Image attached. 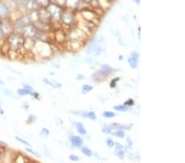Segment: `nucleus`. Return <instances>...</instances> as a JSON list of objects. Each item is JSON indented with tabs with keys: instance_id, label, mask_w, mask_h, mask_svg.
I'll list each match as a JSON object with an SVG mask.
<instances>
[{
	"instance_id": "26",
	"label": "nucleus",
	"mask_w": 185,
	"mask_h": 163,
	"mask_svg": "<svg viewBox=\"0 0 185 163\" xmlns=\"http://www.w3.org/2000/svg\"><path fill=\"white\" fill-rule=\"evenodd\" d=\"M115 111H120V112H124V111H127L129 110V107L126 106H124V105H119V106H115L114 107Z\"/></svg>"
},
{
	"instance_id": "51",
	"label": "nucleus",
	"mask_w": 185,
	"mask_h": 163,
	"mask_svg": "<svg viewBox=\"0 0 185 163\" xmlns=\"http://www.w3.org/2000/svg\"><path fill=\"white\" fill-rule=\"evenodd\" d=\"M3 115V110H2V106H1V105H0V115Z\"/></svg>"
},
{
	"instance_id": "44",
	"label": "nucleus",
	"mask_w": 185,
	"mask_h": 163,
	"mask_svg": "<svg viewBox=\"0 0 185 163\" xmlns=\"http://www.w3.org/2000/svg\"><path fill=\"white\" fill-rule=\"evenodd\" d=\"M3 93H4L5 95H7V96H11V95H12V92L10 90H8V89L3 90Z\"/></svg>"
},
{
	"instance_id": "31",
	"label": "nucleus",
	"mask_w": 185,
	"mask_h": 163,
	"mask_svg": "<svg viewBox=\"0 0 185 163\" xmlns=\"http://www.w3.org/2000/svg\"><path fill=\"white\" fill-rule=\"evenodd\" d=\"M36 116L35 115H30L28 116V118H27V120H26V123L28 124V125H30V124H32L34 123V122H35V120H36Z\"/></svg>"
},
{
	"instance_id": "27",
	"label": "nucleus",
	"mask_w": 185,
	"mask_h": 163,
	"mask_svg": "<svg viewBox=\"0 0 185 163\" xmlns=\"http://www.w3.org/2000/svg\"><path fill=\"white\" fill-rule=\"evenodd\" d=\"M82 152L85 154L87 156H92V152L91 149H89L87 147H82Z\"/></svg>"
},
{
	"instance_id": "54",
	"label": "nucleus",
	"mask_w": 185,
	"mask_h": 163,
	"mask_svg": "<svg viewBox=\"0 0 185 163\" xmlns=\"http://www.w3.org/2000/svg\"><path fill=\"white\" fill-rule=\"evenodd\" d=\"M119 59H120V60H121V59H123V55H120V58H119Z\"/></svg>"
},
{
	"instance_id": "13",
	"label": "nucleus",
	"mask_w": 185,
	"mask_h": 163,
	"mask_svg": "<svg viewBox=\"0 0 185 163\" xmlns=\"http://www.w3.org/2000/svg\"><path fill=\"white\" fill-rule=\"evenodd\" d=\"M139 61V54L137 51H133L130 53L129 58H128V62H129V66L131 69H136L138 65Z\"/></svg>"
},
{
	"instance_id": "45",
	"label": "nucleus",
	"mask_w": 185,
	"mask_h": 163,
	"mask_svg": "<svg viewBox=\"0 0 185 163\" xmlns=\"http://www.w3.org/2000/svg\"><path fill=\"white\" fill-rule=\"evenodd\" d=\"M84 78H85L84 76L82 75V74H81V73H79L77 77V80H83Z\"/></svg>"
},
{
	"instance_id": "8",
	"label": "nucleus",
	"mask_w": 185,
	"mask_h": 163,
	"mask_svg": "<svg viewBox=\"0 0 185 163\" xmlns=\"http://www.w3.org/2000/svg\"><path fill=\"white\" fill-rule=\"evenodd\" d=\"M0 27L2 29V32L4 33L5 36H8L9 34L14 31V27L12 21H10L9 18L0 20Z\"/></svg>"
},
{
	"instance_id": "24",
	"label": "nucleus",
	"mask_w": 185,
	"mask_h": 163,
	"mask_svg": "<svg viewBox=\"0 0 185 163\" xmlns=\"http://www.w3.org/2000/svg\"><path fill=\"white\" fill-rule=\"evenodd\" d=\"M115 154L118 156V157H119V158L121 159V160L124 159V155H125V152H124V149H115Z\"/></svg>"
},
{
	"instance_id": "10",
	"label": "nucleus",
	"mask_w": 185,
	"mask_h": 163,
	"mask_svg": "<svg viewBox=\"0 0 185 163\" xmlns=\"http://www.w3.org/2000/svg\"><path fill=\"white\" fill-rule=\"evenodd\" d=\"M11 9L7 2L0 0V20L9 18L11 16Z\"/></svg>"
},
{
	"instance_id": "7",
	"label": "nucleus",
	"mask_w": 185,
	"mask_h": 163,
	"mask_svg": "<svg viewBox=\"0 0 185 163\" xmlns=\"http://www.w3.org/2000/svg\"><path fill=\"white\" fill-rule=\"evenodd\" d=\"M102 51H103V50L99 44L98 40H94L87 46L86 53L87 54H93L94 56H97V55H100L102 53Z\"/></svg>"
},
{
	"instance_id": "14",
	"label": "nucleus",
	"mask_w": 185,
	"mask_h": 163,
	"mask_svg": "<svg viewBox=\"0 0 185 163\" xmlns=\"http://www.w3.org/2000/svg\"><path fill=\"white\" fill-rule=\"evenodd\" d=\"M99 73H101V75H102L103 77H108L113 73V69L110 66L107 65V64H103L101 66Z\"/></svg>"
},
{
	"instance_id": "49",
	"label": "nucleus",
	"mask_w": 185,
	"mask_h": 163,
	"mask_svg": "<svg viewBox=\"0 0 185 163\" xmlns=\"http://www.w3.org/2000/svg\"><path fill=\"white\" fill-rule=\"evenodd\" d=\"M0 146L7 147V143H5L4 142H2V141H0Z\"/></svg>"
},
{
	"instance_id": "23",
	"label": "nucleus",
	"mask_w": 185,
	"mask_h": 163,
	"mask_svg": "<svg viewBox=\"0 0 185 163\" xmlns=\"http://www.w3.org/2000/svg\"><path fill=\"white\" fill-rule=\"evenodd\" d=\"M92 90H93V87L91 85H88V84H84L82 86V92L83 94H87L88 92H90Z\"/></svg>"
},
{
	"instance_id": "40",
	"label": "nucleus",
	"mask_w": 185,
	"mask_h": 163,
	"mask_svg": "<svg viewBox=\"0 0 185 163\" xmlns=\"http://www.w3.org/2000/svg\"><path fill=\"white\" fill-rule=\"evenodd\" d=\"M5 37H6V36H5L4 33L2 32V29H1V27H0V41H2V40H4Z\"/></svg>"
},
{
	"instance_id": "37",
	"label": "nucleus",
	"mask_w": 185,
	"mask_h": 163,
	"mask_svg": "<svg viewBox=\"0 0 185 163\" xmlns=\"http://www.w3.org/2000/svg\"><path fill=\"white\" fill-rule=\"evenodd\" d=\"M26 152H28L29 153L32 154V155H34V156H40V154H38L37 152H35L33 151L32 149L30 148V147H26Z\"/></svg>"
},
{
	"instance_id": "52",
	"label": "nucleus",
	"mask_w": 185,
	"mask_h": 163,
	"mask_svg": "<svg viewBox=\"0 0 185 163\" xmlns=\"http://www.w3.org/2000/svg\"><path fill=\"white\" fill-rule=\"evenodd\" d=\"M134 2H136V3H138V4H139L141 2V0H134Z\"/></svg>"
},
{
	"instance_id": "46",
	"label": "nucleus",
	"mask_w": 185,
	"mask_h": 163,
	"mask_svg": "<svg viewBox=\"0 0 185 163\" xmlns=\"http://www.w3.org/2000/svg\"><path fill=\"white\" fill-rule=\"evenodd\" d=\"M127 142H128V145H129V147H132V146H133V142H132V140H130L129 138H127Z\"/></svg>"
},
{
	"instance_id": "1",
	"label": "nucleus",
	"mask_w": 185,
	"mask_h": 163,
	"mask_svg": "<svg viewBox=\"0 0 185 163\" xmlns=\"http://www.w3.org/2000/svg\"><path fill=\"white\" fill-rule=\"evenodd\" d=\"M4 40L7 43V45H9L10 50L18 51L21 48H22L25 38L21 36V34L13 31L8 36H6Z\"/></svg>"
},
{
	"instance_id": "15",
	"label": "nucleus",
	"mask_w": 185,
	"mask_h": 163,
	"mask_svg": "<svg viewBox=\"0 0 185 163\" xmlns=\"http://www.w3.org/2000/svg\"><path fill=\"white\" fill-rule=\"evenodd\" d=\"M43 82L47 84V85L50 86L52 88H60L62 87V84L57 81L54 80V79H49V78H44L43 79Z\"/></svg>"
},
{
	"instance_id": "17",
	"label": "nucleus",
	"mask_w": 185,
	"mask_h": 163,
	"mask_svg": "<svg viewBox=\"0 0 185 163\" xmlns=\"http://www.w3.org/2000/svg\"><path fill=\"white\" fill-rule=\"evenodd\" d=\"M71 143H72V145L75 147H81L83 144L82 138H80L79 136H72Z\"/></svg>"
},
{
	"instance_id": "5",
	"label": "nucleus",
	"mask_w": 185,
	"mask_h": 163,
	"mask_svg": "<svg viewBox=\"0 0 185 163\" xmlns=\"http://www.w3.org/2000/svg\"><path fill=\"white\" fill-rule=\"evenodd\" d=\"M75 15L73 13V9L67 8L66 11H63L61 17V23L65 26H70L75 24L76 18Z\"/></svg>"
},
{
	"instance_id": "41",
	"label": "nucleus",
	"mask_w": 185,
	"mask_h": 163,
	"mask_svg": "<svg viewBox=\"0 0 185 163\" xmlns=\"http://www.w3.org/2000/svg\"><path fill=\"white\" fill-rule=\"evenodd\" d=\"M31 96H32V97H34V98H35V99H37V100H39V99H40V95L38 94L37 92H33L32 93H31Z\"/></svg>"
},
{
	"instance_id": "4",
	"label": "nucleus",
	"mask_w": 185,
	"mask_h": 163,
	"mask_svg": "<svg viewBox=\"0 0 185 163\" xmlns=\"http://www.w3.org/2000/svg\"><path fill=\"white\" fill-rule=\"evenodd\" d=\"M80 15L84 20L92 21L96 25L99 23V19H100V15L97 14L95 10H91L88 8H82L80 11Z\"/></svg>"
},
{
	"instance_id": "11",
	"label": "nucleus",
	"mask_w": 185,
	"mask_h": 163,
	"mask_svg": "<svg viewBox=\"0 0 185 163\" xmlns=\"http://www.w3.org/2000/svg\"><path fill=\"white\" fill-rule=\"evenodd\" d=\"M22 4H23L24 9L27 12V13L33 11H36L40 8L35 0H25Z\"/></svg>"
},
{
	"instance_id": "32",
	"label": "nucleus",
	"mask_w": 185,
	"mask_h": 163,
	"mask_svg": "<svg viewBox=\"0 0 185 163\" xmlns=\"http://www.w3.org/2000/svg\"><path fill=\"white\" fill-rule=\"evenodd\" d=\"M11 4H13L15 6H18V5L23 3V2L25 0H7Z\"/></svg>"
},
{
	"instance_id": "53",
	"label": "nucleus",
	"mask_w": 185,
	"mask_h": 163,
	"mask_svg": "<svg viewBox=\"0 0 185 163\" xmlns=\"http://www.w3.org/2000/svg\"><path fill=\"white\" fill-rule=\"evenodd\" d=\"M3 40H2V41H0V54H1V45H2V43Z\"/></svg>"
},
{
	"instance_id": "9",
	"label": "nucleus",
	"mask_w": 185,
	"mask_h": 163,
	"mask_svg": "<svg viewBox=\"0 0 185 163\" xmlns=\"http://www.w3.org/2000/svg\"><path fill=\"white\" fill-rule=\"evenodd\" d=\"M54 40L58 44H66L68 40V33L62 28H59L54 32Z\"/></svg>"
},
{
	"instance_id": "29",
	"label": "nucleus",
	"mask_w": 185,
	"mask_h": 163,
	"mask_svg": "<svg viewBox=\"0 0 185 163\" xmlns=\"http://www.w3.org/2000/svg\"><path fill=\"white\" fill-rule=\"evenodd\" d=\"M103 116L105 118L110 119V118H114L115 116V113L113 112V111H105L103 113Z\"/></svg>"
},
{
	"instance_id": "2",
	"label": "nucleus",
	"mask_w": 185,
	"mask_h": 163,
	"mask_svg": "<svg viewBox=\"0 0 185 163\" xmlns=\"http://www.w3.org/2000/svg\"><path fill=\"white\" fill-rule=\"evenodd\" d=\"M52 50H53L49 43L40 41V40H35V45L31 51L36 53L41 58H48L52 54Z\"/></svg>"
},
{
	"instance_id": "50",
	"label": "nucleus",
	"mask_w": 185,
	"mask_h": 163,
	"mask_svg": "<svg viewBox=\"0 0 185 163\" xmlns=\"http://www.w3.org/2000/svg\"><path fill=\"white\" fill-rule=\"evenodd\" d=\"M82 2H86V3H88V4H89L90 2H92V0H82Z\"/></svg>"
},
{
	"instance_id": "55",
	"label": "nucleus",
	"mask_w": 185,
	"mask_h": 163,
	"mask_svg": "<svg viewBox=\"0 0 185 163\" xmlns=\"http://www.w3.org/2000/svg\"><path fill=\"white\" fill-rule=\"evenodd\" d=\"M1 157H2V153L0 152V161H1Z\"/></svg>"
},
{
	"instance_id": "35",
	"label": "nucleus",
	"mask_w": 185,
	"mask_h": 163,
	"mask_svg": "<svg viewBox=\"0 0 185 163\" xmlns=\"http://www.w3.org/2000/svg\"><path fill=\"white\" fill-rule=\"evenodd\" d=\"M106 145L109 147H113L115 146V142H114V140L112 138H107L106 139Z\"/></svg>"
},
{
	"instance_id": "18",
	"label": "nucleus",
	"mask_w": 185,
	"mask_h": 163,
	"mask_svg": "<svg viewBox=\"0 0 185 163\" xmlns=\"http://www.w3.org/2000/svg\"><path fill=\"white\" fill-rule=\"evenodd\" d=\"M82 116L84 118H87L92 120H96V115L94 111H89V112H83L82 113Z\"/></svg>"
},
{
	"instance_id": "48",
	"label": "nucleus",
	"mask_w": 185,
	"mask_h": 163,
	"mask_svg": "<svg viewBox=\"0 0 185 163\" xmlns=\"http://www.w3.org/2000/svg\"><path fill=\"white\" fill-rule=\"evenodd\" d=\"M3 86H4V81L0 78V87H3Z\"/></svg>"
},
{
	"instance_id": "16",
	"label": "nucleus",
	"mask_w": 185,
	"mask_h": 163,
	"mask_svg": "<svg viewBox=\"0 0 185 163\" xmlns=\"http://www.w3.org/2000/svg\"><path fill=\"white\" fill-rule=\"evenodd\" d=\"M82 0H67L65 3V7L67 8L70 9H74L76 7H78V6L81 3Z\"/></svg>"
},
{
	"instance_id": "25",
	"label": "nucleus",
	"mask_w": 185,
	"mask_h": 163,
	"mask_svg": "<svg viewBox=\"0 0 185 163\" xmlns=\"http://www.w3.org/2000/svg\"><path fill=\"white\" fill-rule=\"evenodd\" d=\"M26 156L21 155V154H17L15 157V159L13 161L15 162H17V161H20V162H26Z\"/></svg>"
},
{
	"instance_id": "3",
	"label": "nucleus",
	"mask_w": 185,
	"mask_h": 163,
	"mask_svg": "<svg viewBox=\"0 0 185 163\" xmlns=\"http://www.w3.org/2000/svg\"><path fill=\"white\" fill-rule=\"evenodd\" d=\"M46 8L51 16L52 22H59V21L61 22L62 13L63 12V8L62 6L57 4L55 2H51Z\"/></svg>"
},
{
	"instance_id": "39",
	"label": "nucleus",
	"mask_w": 185,
	"mask_h": 163,
	"mask_svg": "<svg viewBox=\"0 0 185 163\" xmlns=\"http://www.w3.org/2000/svg\"><path fill=\"white\" fill-rule=\"evenodd\" d=\"M69 159H70L72 161H78L80 160V158L76 155H70L69 156Z\"/></svg>"
},
{
	"instance_id": "38",
	"label": "nucleus",
	"mask_w": 185,
	"mask_h": 163,
	"mask_svg": "<svg viewBox=\"0 0 185 163\" xmlns=\"http://www.w3.org/2000/svg\"><path fill=\"white\" fill-rule=\"evenodd\" d=\"M66 1H67V0H54V2L57 3V4L60 5L62 7H63V6H65Z\"/></svg>"
},
{
	"instance_id": "30",
	"label": "nucleus",
	"mask_w": 185,
	"mask_h": 163,
	"mask_svg": "<svg viewBox=\"0 0 185 163\" xmlns=\"http://www.w3.org/2000/svg\"><path fill=\"white\" fill-rule=\"evenodd\" d=\"M49 134H50V133H49V130L47 128H43L42 129H41V131H40V135L41 136V137L46 138L49 136Z\"/></svg>"
},
{
	"instance_id": "20",
	"label": "nucleus",
	"mask_w": 185,
	"mask_h": 163,
	"mask_svg": "<svg viewBox=\"0 0 185 163\" xmlns=\"http://www.w3.org/2000/svg\"><path fill=\"white\" fill-rule=\"evenodd\" d=\"M33 92H31V91L27 90L26 88H20L18 90L16 91V93L18 94V96L20 97H24V96H27V95H31Z\"/></svg>"
},
{
	"instance_id": "36",
	"label": "nucleus",
	"mask_w": 185,
	"mask_h": 163,
	"mask_svg": "<svg viewBox=\"0 0 185 163\" xmlns=\"http://www.w3.org/2000/svg\"><path fill=\"white\" fill-rule=\"evenodd\" d=\"M124 106H133L134 105V101L133 99H129V100H127L126 102H124Z\"/></svg>"
},
{
	"instance_id": "21",
	"label": "nucleus",
	"mask_w": 185,
	"mask_h": 163,
	"mask_svg": "<svg viewBox=\"0 0 185 163\" xmlns=\"http://www.w3.org/2000/svg\"><path fill=\"white\" fill-rule=\"evenodd\" d=\"M36 2L39 5L40 7H45L46 8L50 3H51V0H35Z\"/></svg>"
},
{
	"instance_id": "6",
	"label": "nucleus",
	"mask_w": 185,
	"mask_h": 163,
	"mask_svg": "<svg viewBox=\"0 0 185 163\" xmlns=\"http://www.w3.org/2000/svg\"><path fill=\"white\" fill-rule=\"evenodd\" d=\"M30 23H31V21L30 17H29L28 13H26H26L21 14V16L17 17L15 19L14 21H12L14 30L22 28V27L27 26V25H29Z\"/></svg>"
},
{
	"instance_id": "42",
	"label": "nucleus",
	"mask_w": 185,
	"mask_h": 163,
	"mask_svg": "<svg viewBox=\"0 0 185 163\" xmlns=\"http://www.w3.org/2000/svg\"><path fill=\"white\" fill-rule=\"evenodd\" d=\"M23 88H26V89H27V90L31 91V92H34V88H33L30 85H27V84H26V85H23Z\"/></svg>"
},
{
	"instance_id": "34",
	"label": "nucleus",
	"mask_w": 185,
	"mask_h": 163,
	"mask_svg": "<svg viewBox=\"0 0 185 163\" xmlns=\"http://www.w3.org/2000/svg\"><path fill=\"white\" fill-rule=\"evenodd\" d=\"M120 78H114L111 82H110V87L111 88H115V87H116V83H118V81H120Z\"/></svg>"
},
{
	"instance_id": "19",
	"label": "nucleus",
	"mask_w": 185,
	"mask_h": 163,
	"mask_svg": "<svg viewBox=\"0 0 185 163\" xmlns=\"http://www.w3.org/2000/svg\"><path fill=\"white\" fill-rule=\"evenodd\" d=\"M76 127H77V132L79 133L80 134L86 135L87 134V130L85 129L84 125L82 123H77L76 124Z\"/></svg>"
},
{
	"instance_id": "47",
	"label": "nucleus",
	"mask_w": 185,
	"mask_h": 163,
	"mask_svg": "<svg viewBox=\"0 0 185 163\" xmlns=\"http://www.w3.org/2000/svg\"><path fill=\"white\" fill-rule=\"evenodd\" d=\"M22 108L25 109V110H26V111H27V110L29 109V105L27 104L26 102H24L23 105H22Z\"/></svg>"
},
{
	"instance_id": "12",
	"label": "nucleus",
	"mask_w": 185,
	"mask_h": 163,
	"mask_svg": "<svg viewBox=\"0 0 185 163\" xmlns=\"http://www.w3.org/2000/svg\"><path fill=\"white\" fill-rule=\"evenodd\" d=\"M37 11L38 15H39V21H43V22H51V16L47 8L40 7Z\"/></svg>"
},
{
	"instance_id": "33",
	"label": "nucleus",
	"mask_w": 185,
	"mask_h": 163,
	"mask_svg": "<svg viewBox=\"0 0 185 163\" xmlns=\"http://www.w3.org/2000/svg\"><path fill=\"white\" fill-rule=\"evenodd\" d=\"M112 131V127H110V126H105V127L102 128V132L106 134H110V133Z\"/></svg>"
},
{
	"instance_id": "43",
	"label": "nucleus",
	"mask_w": 185,
	"mask_h": 163,
	"mask_svg": "<svg viewBox=\"0 0 185 163\" xmlns=\"http://www.w3.org/2000/svg\"><path fill=\"white\" fill-rule=\"evenodd\" d=\"M115 146L116 147V149H124V147L119 143H115Z\"/></svg>"
},
{
	"instance_id": "56",
	"label": "nucleus",
	"mask_w": 185,
	"mask_h": 163,
	"mask_svg": "<svg viewBox=\"0 0 185 163\" xmlns=\"http://www.w3.org/2000/svg\"><path fill=\"white\" fill-rule=\"evenodd\" d=\"M2 1H3V0H2Z\"/></svg>"
},
{
	"instance_id": "28",
	"label": "nucleus",
	"mask_w": 185,
	"mask_h": 163,
	"mask_svg": "<svg viewBox=\"0 0 185 163\" xmlns=\"http://www.w3.org/2000/svg\"><path fill=\"white\" fill-rule=\"evenodd\" d=\"M15 138H16V141H18L19 143H21V144L25 145V146H26V147H31V144H30V143H29L27 142L26 140H25L24 138H22L18 137V136H16V137H15Z\"/></svg>"
},
{
	"instance_id": "22",
	"label": "nucleus",
	"mask_w": 185,
	"mask_h": 163,
	"mask_svg": "<svg viewBox=\"0 0 185 163\" xmlns=\"http://www.w3.org/2000/svg\"><path fill=\"white\" fill-rule=\"evenodd\" d=\"M112 134L114 136H115V137L120 138H124V137H125V132H124V130L120 129L115 130V132H113Z\"/></svg>"
}]
</instances>
